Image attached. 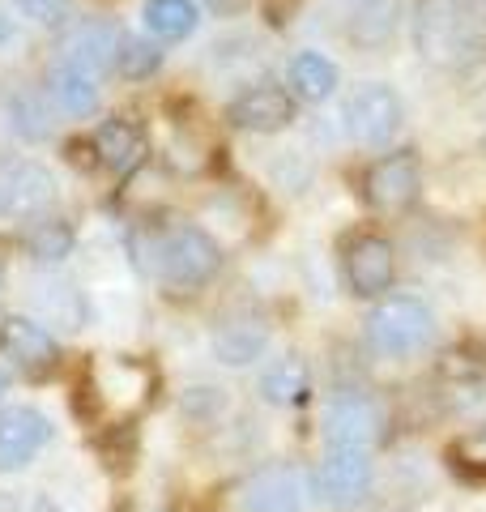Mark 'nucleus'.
<instances>
[{"instance_id":"nucleus-23","label":"nucleus","mask_w":486,"mask_h":512,"mask_svg":"<svg viewBox=\"0 0 486 512\" xmlns=\"http://www.w3.org/2000/svg\"><path fill=\"white\" fill-rule=\"evenodd\" d=\"M35 303H39V312L47 325H60V329H86V320H90V303L86 295L77 291L73 282H43L39 291H35Z\"/></svg>"},{"instance_id":"nucleus-8","label":"nucleus","mask_w":486,"mask_h":512,"mask_svg":"<svg viewBox=\"0 0 486 512\" xmlns=\"http://www.w3.org/2000/svg\"><path fill=\"white\" fill-rule=\"evenodd\" d=\"M418 197H423V163L414 150L380 154L376 163L363 171V201L384 218L410 214Z\"/></svg>"},{"instance_id":"nucleus-1","label":"nucleus","mask_w":486,"mask_h":512,"mask_svg":"<svg viewBox=\"0 0 486 512\" xmlns=\"http://www.w3.org/2000/svg\"><path fill=\"white\" fill-rule=\"evenodd\" d=\"M158 384H162V376L141 355H107L99 363L81 367L73 406L81 419H86V427L99 419L107 427H133L137 414L154 406Z\"/></svg>"},{"instance_id":"nucleus-27","label":"nucleus","mask_w":486,"mask_h":512,"mask_svg":"<svg viewBox=\"0 0 486 512\" xmlns=\"http://www.w3.org/2000/svg\"><path fill=\"white\" fill-rule=\"evenodd\" d=\"M9 124L22 141H47L52 137V111L35 90H18L9 99Z\"/></svg>"},{"instance_id":"nucleus-5","label":"nucleus","mask_w":486,"mask_h":512,"mask_svg":"<svg viewBox=\"0 0 486 512\" xmlns=\"http://www.w3.org/2000/svg\"><path fill=\"white\" fill-rule=\"evenodd\" d=\"M384 431H388V414L380 406V397L367 389L333 393L320 419L324 448H337V453H376Z\"/></svg>"},{"instance_id":"nucleus-19","label":"nucleus","mask_w":486,"mask_h":512,"mask_svg":"<svg viewBox=\"0 0 486 512\" xmlns=\"http://www.w3.org/2000/svg\"><path fill=\"white\" fill-rule=\"evenodd\" d=\"M337 64L320 52H299L286 64V90L295 94L299 103H324L337 90Z\"/></svg>"},{"instance_id":"nucleus-3","label":"nucleus","mask_w":486,"mask_h":512,"mask_svg":"<svg viewBox=\"0 0 486 512\" xmlns=\"http://www.w3.org/2000/svg\"><path fill=\"white\" fill-rule=\"evenodd\" d=\"M154 278L167 286L171 295H197L222 274V244L205 227L192 222H171L154 235Z\"/></svg>"},{"instance_id":"nucleus-13","label":"nucleus","mask_w":486,"mask_h":512,"mask_svg":"<svg viewBox=\"0 0 486 512\" xmlns=\"http://www.w3.org/2000/svg\"><path fill=\"white\" fill-rule=\"evenodd\" d=\"M295 94L278 82H256L243 86L231 103H226V124L239 133H282L295 124Z\"/></svg>"},{"instance_id":"nucleus-26","label":"nucleus","mask_w":486,"mask_h":512,"mask_svg":"<svg viewBox=\"0 0 486 512\" xmlns=\"http://www.w3.org/2000/svg\"><path fill=\"white\" fill-rule=\"evenodd\" d=\"M158 69H162V43H154L150 35L124 30L120 47H116V73L124 82H150Z\"/></svg>"},{"instance_id":"nucleus-22","label":"nucleus","mask_w":486,"mask_h":512,"mask_svg":"<svg viewBox=\"0 0 486 512\" xmlns=\"http://www.w3.org/2000/svg\"><path fill=\"white\" fill-rule=\"evenodd\" d=\"M47 90H52V99L60 111H69V116H90V111H99V77L73 69V64H56L52 77H47Z\"/></svg>"},{"instance_id":"nucleus-7","label":"nucleus","mask_w":486,"mask_h":512,"mask_svg":"<svg viewBox=\"0 0 486 512\" xmlns=\"http://www.w3.org/2000/svg\"><path fill=\"white\" fill-rule=\"evenodd\" d=\"M342 282L354 299H384L397 286V248L380 231H354L342 244Z\"/></svg>"},{"instance_id":"nucleus-12","label":"nucleus","mask_w":486,"mask_h":512,"mask_svg":"<svg viewBox=\"0 0 486 512\" xmlns=\"http://www.w3.org/2000/svg\"><path fill=\"white\" fill-rule=\"evenodd\" d=\"M0 355L13 359L22 376L43 380L60 367V342L35 316H5L0 320Z\"/></svg>"},{"instance_id":"nucleus-33","label":"nucleus","mask_w":486,"mask_h":512,"mask_svg":"<svg viewBox=\"0 0 486 512\" xmlns=\"http://www.w3.org/2000/svg\"><path fill=\"white\" fill-rule=\"evenodd\" d=\"M5 393H9V372L0 367V397H5Z\"/></svg>"},{"instance_id":"nucleus-11","label":"nucleus","mask_w":486,"mask_h":512,"mask_svg":"<svg viewBox=\"0 0 486 512\" xmlns=\"http://www.w3.org/2000/svg\"><path fill=\"white\" fill-rule=\"evenodd\" d=\"M307 478L286 466V461H273L265 470H252L235 491V512H303L307 508Z\"/></svg>"},{"instance_id":"nucleus-14","label":"nucleus","mask_w":486,"mask_h":512,"mask_svg":"<svg viewBox=\"0 0 486 512\" xmlns=\"http://www.w3.org/2000/svg\"><path fill=\"white\" fill-rule=\"evenodd\" d=\"M52 436L56 427L39 406H0V474L26 470Z\"/></svg>"},{"instance_id":"nucleus-17","label":"nucleus","mask_w":486,"mask_h":512,"mask_svg":"<svg viewBox=\"0 0 486 512\" xmlns=\"http://www.w3.org/2000/svg\"><path fill=\"white\" fill-rule=\"evenodd\" d=\"M94 150H99V163L116 175H133L145 158H150V141H145V128L124 120V116H111L94 128Z\"/></svg>"},{"instance_id":"nucleus-2","label":"nucleus","mask_w":486,"mask_h":512,"mask_svg":"<svg viewBox=\"0 0 486 512\" xmlns=\"http://www.w3.org/2000/svg\"><path fill=\"white\" fill-rule=\"evenodd\" d=\"M482 13L474 0H414L410 43L435 69H461L482 52Z\"/></svg>"},{"instance_id":"nucleus-25","label":"nucleus","mask_w":486,"mask_h":512,"mask_svg":"<svg viewBox=\"0 0 486 512\" xmlns=\"http://www.w3.org/2000/svg\"><path fill=\"white\" fill-rule=\"evenodd\" d=\"M77 248V231L69 227L64 218H39V222H30V231H26V252H30V261H39V265H60L64 256H73Z\"/></svg>"},{"instance_id":"nucleus-24","label":"nucleus","mask_w":486,"mask_h":512,"mask_svg":"<svg viewBox=\"0 0 486 512\" xmlns=\"http://www.w3.org/2000/svg\"><path fill=\"white\" fill-rule=\"evenodd\" d=\"M444 461L448 470L461 478L469 487H486V423L461 431V436H452L448 448H444Z\"/></svg>"},{"instance_id":"nucleus-34","label":"nucleus","mask_w":486,"mask_h":512,"mask_svg":"<svg viewBox=\"0 0 486 512\" xmlns=\"http://www.w3.org/2000/svg\"><path fill=\"white\" fill-rule=\"evenodd\" d=\"M350 5H359V0H346V9H350Z\"/></svg>"},{"instance_id":"nucleus-31","label":"nucleus","mask_w":486,"mask_h":512,"mask_svg":"<svg viewBox=\"0 0 486 512\" xmlns=\"http://www.w3.org/2000/svg\"><path fill=\"white\" fill-rule=\"evenodd\" d=\"M205 5H214V9H239V0H205Z\"/></svg>"},{"instance_id":"nucleus-29","label":"nucleus","mask_w":486,"mask_h":512,"mask_svg":"<svg viewBox=\"0 0 486 512\" xmlns=\"http://www.w3.org/2000/svg\"><path fill=\"white\" fill-rule=\"evenodd\" d=\"M261 5H265V13H269V22H273V26H282L290 13L303 5V0H261Z\"/></svg>"},{"instance_id":"nucleus-16","label":"nucleus","mask_w":486,"mask_h":512,"mask_svg":"<svg viewBox=\"0 0 486 512\" xmlns=\"http://www.w3.org/2000/svg\"><path fill=\"white\" fill-rule=\"evenodd\" d=\"M209 346H214V359L222 367H252L269 350V325L256 312H231L214 325Z\"/></svg>"},{"instance_id":"nucleus-20","label":"nucleus","mask_w":486,"mask_h":512,"mask_svg":"<svg viewBox=\"0 0 486 512\" xmlns=\"http://www.w3.org/2000/svg\"><path fill=\"white\" fill-rule=\"evenodd\" d=\"M141 26L154 43H184L201 26V9L192 0H145Z\"/></svg>"},{"instance_id":"nucleus-15","label":"nucleus","mask_w":486,"mask_h":512,"mask_svg":"<svg viewBox=\"0 0 486 512\" xmlns=\"http://www.w3.org/2000/svg\"><path fill=\"white\" fill-rule=\"evenodd\" d=\"M120 35L124 30L107 18H81L69 26V35H64V64H73V69L99 77L107 69H116V47H120Z\"/></svg>"},{"instance_id":"nucleus-30","label":"nucleus","mask_w":486,"mask_h":512,"mask_svg":"<svg viewBox=\"0 0 486 512\" xmlns=\"http://www.w3.org/2000/svg\"><path fill=\"white\" fill-rule=\"evenodd\" d=\"M9 39H13V22L0 13V43H9Z\"/></svg>"},{"instance_id":"nucleus-18","label":"nucleus","mask_w":486,"mask_h":512,"mask_svg":"<svg viewBox=\"0 0 486 512\" xmlns=\"http://www.w3.org/2000/svg\"><path fill=\"white\" fill-rule=\"evenodd\" d=\"M256 393H261V402L278 410H295L312 397V372H307V363L299 355L273 359L261 372V380H256Z\"/></svg>"},{"instance_id":"nucleus-32","label":"nucleus","mask_w":486,"mask_h":512,"mask_svg":"<svg viewBox=\"0 0 486 512\" xmlns=\"http://www.w3.org/2000/svg\"><path fill=\"white\" fill-rule=\"evenodd\" d=\"M13 508H18V504H13V495L0 491V512H13Z\"/></svg>"},{"instance_id":"nucleus-6","label":"nucleus","mask_w":486,"mask_h":512,"mask_svg":"<svg viewBox=\"0 0 486 512\" xmlns=\"http://www.w3.org/2000/svg\"><path fill=\"white\" fill-rule=\"evenodd\" d=\"M307 491H312V500L320 508L354 512L376 491V461H371V453H337V448H324L316 470L307 474Z\"/></svg>"},{"instance_id":"nucleus-4","label":"nucleus","mask_w":486,"mask_h":512,"mask_svg":"<svg viewBox=\"0 0 486 512\" xmlns=\"http://www.w3.org/2000/svg\"><path fill=\"white\" fill-rule=\"evenodd\" d=\"M435 338V312L418 295H384L363 320V342L384 363L423 355Z\"/></svg>"},{"instance_id":"nucleus-21","label":"nucleus","mask_w":486,"mask_h":512,"mask_svg":"<svg viewBox=\"0 0 486 512\" xmlns=\"http://www.w3.org/2000/svg\"><path fill=\"white\" fill-rule=\"evenodd\" d=\"M397 30V0H359L346 9V35L359 47H384Z\"/></svg>"},{"instance_id":"nucleus-10","label":"nucleus","mask_w":486,"mask_h":512,"mask_svg":"<svg viewBox=\"0 0 486 512\" xmlns=\"http://www.w3.org/2000/svg\"><path fill=\"white\" fill-rule=\"evenodd\" d=\"M56 205V175L30 158H0V214L5 218H47Z\"/></svg>"},{"instance_id":"nucleus-9","label":"nucleus","mask_w":486,"mask_h":512,"mask_svg":"<svg viewBox=\"0 0 486 512\" xmlns=\"http://www.w3.org/2000/svg\"><path fill=\"white\" fill-rule=\"evenodd\" d=\"M405 124V103L401 94L388 86V82H363L354 86V94L346 99V128L350 137L367 150H380L388 146Z\"/></svg>"},{"instance_id":"nucleus-28","label":"nucleus","mask_w":486,"mask_h":512,"mask_svg":"<svg viewBox=\"0 0 486 512\" xmlns=\"http://www.w3.org/2000/svg\"><path fill=\"white\" fill-rule=\"evenodd\" d=\"M13 9H18L26 22L47 26V30L73 26V0H13Z\"/></svg>"}]
</instances>
